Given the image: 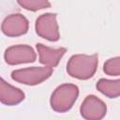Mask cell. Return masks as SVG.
<instances>
[{
    "mask_svg": "<svg viewBox=\"0 0 120 120\" xmlns=\"http://www.w3.org/2000/svg\"><path fill=\"white\" fill-rule=\"evenodd\" d=\"M98 65V54H74L69 58L67 64V71L72 78L88 80L96 73Z\"/></svg>",
    "mask_w": 120,
    "mask_h": 120,
    "instance_id": "cell-1",
    "label": "cell"
},
{
    "mask_svg": "<svg viewBox=\"0 0 120 120\" xmlns=\"http://www.w3.org/2000/svg\"><path fill=\"white\" fill-rule=\"evenodd\" d=\"M79 96V88L72 83H64L54 89L51 96L50 104L53 111L65 112L69 111Z\"/></svg>",
    "mask_w": 120,
    "mask_h": 120,
    "instance_id": "cell-2",
    "label": "cell"
},
{
    "mask_svg": "<svg viewBox=\"0 0 120 120\" xmlns=\"http://www.w3.org/2000/svg\"><path fill=\"white\" fill-rule=\"evenodd\" d=\"M53 69L49 67H31L13 70L11 78L13 81L22 84L37 85L50 78Z\"/></svg>",
    "mask_w": 120,
    "mask_h": 120,
    "instance_id": "cell-3",
    "label": "cell"
},
{
    "mask_svg": "<svg viewBox=\"0 0 120 120\" xmlns=\"http://www.w3.org/2000/svg\"><path fill=\"white\" fill-rule=\"evenodd\" d=\"M37 34L49 41H57L60 38L59 27L56 21V14L44 13L37 20L35 24Z\"/></svg>",
    "mask_w": 120,
    "mask_h": 120,
    "instance_id": "cell-4",
    "label": "cell"
},
{
    "mask_svg": "<svg viewBox=\"0 0 120 120\" xmlns=\"http://www.w3.org/2000/svg\"><path fill=\"white\" fill-rule=\"evenodd\" d=\"M80 112L85 120H101L106 115L107 106L98 97L89 95L82 101Z\"/></svg>",
    "mask_w": 120,
    "mask_h": 120,
    "instance_id": "cell-5",
    "label": "cell"
},
{
    "mask_svg": "<svg viewBox=\"0 0 120 120\" xmlns=\"http://www.w3.org/2000/svg\"><path fill=\"white\" fill-rule=\"evenodd\" d=\"M4 57L6 63L8 65H19L34 62L37 58V54L31 46L14 45L6 50Z\"/></svg>",
    "mask_w": 120,
    "mask_h": 120,
    "instance_id": "cell-6",
    "label": "cell"
},
{
    "mask_svg": "<svg viewBox=\"0 0 120 120\" xmlns=\"http://www.w3.org/2000/svg\"><path fill=\"white\" fill-rule=\"evenodd\" d=\"M29 27L28 20L20 13L10 14L2 22V32L8 37H19L27 33Z\"/></svg>",
    "mask_w": 120,
    "mask_h": 120,
    "instance_id": "cell-7",
    "label": "cell"
},
{
    "mask_svg": "<svg viewBox=\"0 0 120 120\" xmlns=\"http://www.w3.org/2000/svg\"><path fill=\"white\" fill-rule=\"evenodd\" d=\"M37 51L38 53L39 63L44 65V67H49L52 68L58 65L61 58L67 52L65 48L52 49L41 43L37 44Z\"/></svg>",
    "mask_w": 120,
    "mask_h": 120,
    "instance_id": "cell-8",
    "label": "cell"
},
{
    "mask_svg": "<svg viewBox=\"0 0 120 120\" xmlns=\"http://www.w3.org/2000/svg\"><path fill=\"white\" fill-rule=\"evenodd\" d=\"M24 99V93L9 83L4 79L0 81V101L7 106H14Z\"/></svg>",
    "mask_w": 120,
    "mask_h": 120,
    "instance_id": "cell-9",
    "label": "cell"
},
{
    "mask_svg": "<svg viewBox=\"0 0 120 120\" xmlns=\"http://www.w3.org/2000/svg\"><path fill=\"white\" fill-rule=\"evenodd\" d=\"M97 89L104 96L110 98L120 97V79L119 80H107L100 79L97 82Z\"/></svg>",
    "mask_w": 120,
    "mask_h": 120,
    "instance_id": "cell-10",
    "label": "cell"
},
{
    "mask_svg": "<svg viewBox=\"0 0 120 120\" xmlns=\"http://www.w3.org/2000/svg\"><path fill=\"white\" fill-rule=\"evenodd\" d=\"M17 3L24 9L31 11H38L51 7L50 2L46 0H19Z\"/></svg>",
    "mask_w": 120,
    "mask_h": 120,
    "instance_id": "cell-11",
    "label": "cell"
},
{
    "mask_svg": "<svg viewBox=\"0 0 120 120\" xmlns=\"http://www.w3.org/2000/svg\"><path fill=\"white\" fill-rule=\"evenodd\" d=\"M103 71L109 76L120 75V56L108 59L103 65Z\"/></svg>",
    "mask_w": 120,
    "mask_h": 120,
    "instance_id": "cell-12",
    "label": "cell"
}]
</instances>
